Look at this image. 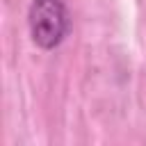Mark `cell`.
<instances>
[{"instance_id":"6da1fadb","label":"cell","mask_w":146,"mask_h":146,"mask_svg":"<svg viewBox=\"0 0 146 146\" xmlns=\"http://www.w3.org/2000/svg\"><path fill=\"white\" fill-rule=\"evenodd\" d=\"M27 25L32 41L39 48H57L71 30V18L64 0H32L27 11Z\"/></svg>"}]
</instances>
